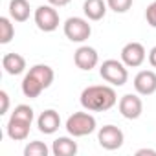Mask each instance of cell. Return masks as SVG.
I'll list each match as a JSON object with an SVG mask.
<instances>
[{
	"label": "cell",
	"mask_w": 156,
	"mask_h": 156,
	"mask_svg": "<svg viewBox=\"0 0 156 156\" xmlns=\"http://www.w3.org/2000/svg\"><path fill=\"white\" fill-rule=\"evenodd\" d=\"M73 62L79 70L90 72V70H94L98 66L99 55H98L96 48H92V46H79L73 53Z\"/></svg>",
	"instance_id": "30bf717a"
},
{
	"label": "cell",
	"mask_w": 156,
	"mask_h": 156,
	"mask_svg": "<svg viewBox=\"0 0 156 156\" xmlns=\"http://www.w3.org/2000/svg\"><path fill=\"white\" fill-rule=\"evenodd\" d=\"M31 8L28 0H9V19L15 22H26L30 19Z\"/></svg>",
	"instance_id": "e0dca14e"
},
{
	"label": "cell",
	"mask_w": 156,
	"mask_h": 156,
	"mask_svg": "<svg viewBox=\"0 0 156 156\" xmlns=\"http://www.w3.org/2000/svg\"><path fill=\"white\" fill-rule=\"evenodd\" d=\"M79 101L85 110L105 112V110H110L118 103V96H116V90L112 88V85L110 87L108 85H92L81 92Z\"/></svg>",
	"instance_id": "6da1fadb"
},
{
	"label": "cell",
	"mask_w": 156,
	"mask_h": 156,
	"mask_svg": "<svg viewBox=\"0 0 156 156\" xmlns=\"http://www.w3.org/2000/svg\"><path fill=\"white\" fill-rule=\"evenodd\" d=\"M62 30H64L66 39L72 42H85L92 35V26L88 24V19H81V17L66 19Z\"/></svg>",
	"instance_id": "5b68a950"
},
{
	"label": "cell",
	"mask_w": 156,
	"mask_h": 156,
	"mask_svg": "<svg viewBox=\"0 0 156 156\" xmlns=\"http://www.w3.org/2000/svg\"><path fill=\"white\" fill-rule=\"evenodd\" d=\"M132 2L134 0H107V6L114 13H127L132 8Z\"/></svg>",
	"instance_id": "ffe728a7"
},
{
	"label": "cell",
	"mask_w": 156,
	"mask_h": 156,
	"mask_svg": "<svg viewBox=\"0 0 156 156\" xmlns=\"http://www.w3.org/2000/svg\"><path fill=\"white\" fill-rule=\"evenodd\" d=\"M66 130L72 138H83V136H88L96 130L98 127V121L96 118L88 112H73L68 119H66Z\"/></svg>",
	"instance_id": "3957f363"
},
{
	"label": "cell",
	"mask_w": 156,
	"mask_h": 156,
	"mask_svg": "<svg viewBox=\"0 0 156 156\" xmlns=\"http://www.w3.org/2000/svg\"><path fill=\"white\" fill-rule=\"evenodd\" d=\"M15 37V26L11 24V19L0 17V44H9Z\"/></svg>",
	"instance_id": "ac0fdd59"
},
{
	"label": "cell",
	"mask_w": 156,
	"mask_h": 156,
	"mask_svg": "<svg viewBox=\"0 0 156 156\" xmlns=\"http://www.w3.org/2000/svg\"><path fill=\"white\" fill-rule=\"evenodd\" d=\"M30 129H31V121H26L22 118L9 116L8 125H6V134L13 141H24L30 136Z\"/></svg>",
	"instance_id": "8fae6325"
},
{
	"label": "cell",
	"mask_w": 156,
	"mask_h": 156,
	"mask_svg": "<svg viewBox=\"0 0 156 156\" xmlns=\"http://www.w3.org/2000/svg\"><path fill=\"white\" fill-rule=\"evenodd\" d=\"M145 59H147V51L140 42H129L121 50V61L127 68H138L145 62Z\"/></svg>",
	"instance_id": "9c48e42d"
},
{
	"label": "cell",
	"mask_w": 156,
	"mask_h": 156,
	"mask_svg": "<svg viewBox=\"0 0 156 156\" xmlns=\"http://www.w3.org/2000/svg\"><path fill=\"white\" fill-rule=\"evenodd\" d=\"M37 127L42 134H55L61 127V116L57 110L48 108L44 112H41V116L37 118Z\"/></svg>",
	"instance_id": "4fadbf2b"
},
{
	"label": "cell",
	"mask_w": 156,
	"mask_h": 156,
	"mask_svg": "<svg viewBox=\"0 0 156 156\" xmlns=\"http://www.w3.org/2000/svg\"><path fill=\"white\" fill-rule=\"evenodd\" d=\"M107 2L105 0H85V4H83V13L88 20L92 22H98L101 19H105L107 15Z\"/></svg>",
	"instance_id": "5bb4252c"
},
{
	"label": "cell",
	"mask_w": 156,
	"mask_h": 156,
	"mask_svg": "<svg viewBox=\"0 0 156 156\" xmlns=\"http://www.w3.org/2000/svg\"><path fill=\"white\" fill-rule=\"evenodd\" d=\"M145 20H147V24L151 28H156V0H154L152 4L147 6V9H145Z\"/></svg>",
	"instance_id": "44dd1931"
},
{
	"label": "cell",
	"mask_w": 156,
	"mask_h": 156,
	"mask_svg": "<svg viewBox=\"0 0 156 156\" xmlns=\"http://www.w3.org/2000/svg\"><path fill=\"white\" fill-rule=\"evenodd\" d=\"M72 2V0H48V4H51L53 8H64Z\"/></svg>",
	"instance_id": "603a6c76"
},
{
	"label": "cell",
	"mask_w": 156,
	"mask_h": 156,
	"mask_svg": "<svg viewBox=\"0 0 156 156\" xmlns=\"http://www.w3.org/2000/svg\"><path fill=\"white\" fill-rule=\"evenodd\" d=\"M33 19H35L37 28H39L41 31H44V33L55 31V30L59 28V24H61L59 13H57V9H55L51 4H46V6L42 4V6H39V8L35 9Z\"/></svg>",
	"instance_id": "8992f818"
},
{
	"label": "cell",
	"mask_w": 156,
	"mask_h": 156,
	"mask_svg": "<svg viewBox=\"0 0 156 156\" xmlns=\"http://www.w3.org/2000/svg\"><path fill=\"white\" fill-rule=\"evenodd\" d=\"M53 156H75L77 154V141H73L68 136H59L51 143Z\"/></svg>",
	"instance_id": "2e32d148"
},
{
	"label": "cell",
	"mask_w": 156,
	"mask_h": 156,
	"mask_svg": "<svg viewBox=\"0 0 156 156\" xmlns=\"http://www.w3.org/2000/svg\"><path fill=\"white\" fill-rule=\"evenodd\" d=\"M134 90L140 96H152L156 92V73L152 70H141L134 77Z\"/></svg>",
	"instance_id": "7c38bea8"
},
{
	"label": "cell",
	"mask_w": 156,
	"mask_h": 156,
	"mask_svg": "<svg viewBox=\"0 0 156 156\" xmlns=\"http://www.w3.org/2000/svg\"><path fill=\"white\" fill-rule=\"evenodd\" d=\"M55 79V72L51 66L48 64H35L30 68V72L24 75V79H22V94L30 99H35L39 98L46 88L51 87Z\"/></svg>",
	"instance_id": "7a4b0ae2"
},
{
	"label": "cell",
	"mask_w": 156,
	"mask_h": 156,
	"mask_svg": "<svg viewBox=\"0 0 156 156\" xmlns=\"http://www.w3.org/2000/svg\"><path fill=\"white\" fill-rule=\"evenodd\" d=\"M98 141L105 151H118L125 141V134L116 125H103L98 130Z\"/></svg>",
	"instance_id": "52a82bcc"
},
{
	"label": "cell",
	"mask_w": 156,
	"mask_h": 156,
	"mask_svg": "<svg viewBox=\"0 0 156 156\" xmlns=\"http://www.w3.org/2000/svg\"><path fill=\"white\" fill-rule=\"evenodd\" d=\"M0 101H2V108H0V114H6L9 110V96L6 90H0Z\"/></svg>",
	"instance_id": "7402d4cb"
},
{
	"label": "cell",
	"mask_w": 156,
	"mask_h": 156,
	"mask_svg": "<svg viewBox=\"0 0 156 156\" xmlns=\"http://www.w3.org/2000/svg\"><path fill=\"white\" fill-rule=\"evenodd\" d=\"M2 66H4L6 73H9V75H20L26 70V59L20 53L11 51V53H6L2 57Z\"/></svg>",
	"instance_id": "9a60e30c"
},
{
	"label": "cell",
	"mask_w": 156,
	"mask_h": 156,
	"mask_svg": "<svg viewBox=\"0 0 156 156\" xmlns=\"http://www.w3.org/2000/svg\"><path fill=\"white\" fill-rule=\"evenodd\" d=\"M50 154V149L44 141H30L26 147H24V156H48Z\"/></svg>",
	"instance_id": "d6986e66"
},
{
	"label": "cell",
	"mask_w": 156,
	"mask_h": 156,
	"mask_svg": "<svg viewBox=\"0 0 156 156\" xmlns=\"http://www.w3.org/2000/svg\"><path fill=\"white\" fill-rule=\"evenodd\" d=\"M119 114L125 119H138L143 114V101L140 94H125L118 103Z\"/></svg>",
	"instance_id": "ba28073f"
},
{
	"label": "cell",
	"mask_w": 156,
	"mask_h": 156,
	"mask_svg": "<svg viewBox=\"0 0 156 156\" xmlns=\"http://www.w3.org/2000/svg\"><path fill=\"white\" fill-rule=\"evenodd\" d=\"M99 75L103 81H107L112 87H123L129 81L127 66L123 64V61H118V59L103 61V64L99 66Z\"/></svg>",
	"instance_id": "277c9868"
},
{
	"label": "cell",
	"mask_w": 156,
	"mask_h": 156,
	"mask_svg": "<svg viewBox=\"0 0 156 156\" xmlns=\"http://www.w3.org/2000/svg\"><path fill=\"white\" fill-rule=\"evenodd\" d=\"M156 156V151L154 149H140V151H136V156Z\"/></svg>",
	"instance_id": "cb8c5ba5"
},
{
	"label": "cell",
	"mask_w": 156,
	"mask_h": 156,
	"mask_svg": "<svg viewBox=\"0 0 156 156\" xmlns=\"http://www.w3.org/2000/svg\"><path fill=\"white\" fill-rule=\"evenodd\" d=\"M149 62H151L152 68H156V46L149 51Z\"/></svg>",
	"instance_id": "d4e9b609"
}]
</instances>
